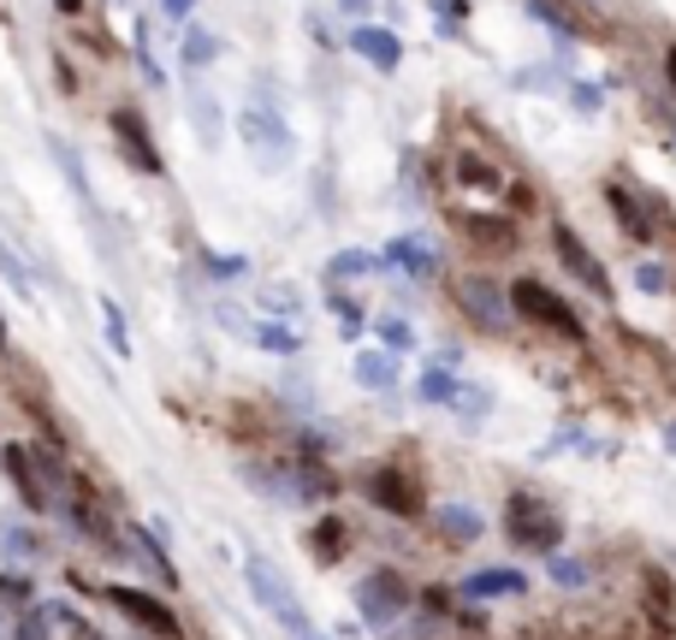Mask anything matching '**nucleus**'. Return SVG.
<instances>
[{
	"mask_svg": "<svg viewBox=\"0 0 676 640\" xmlns=\"http://www.w3.org/2000/svg\"><path fill=\"white\" fill-rule=\"evenodd\" d=\"M380 338H386V351H415V326L404 315H386L380 321Z\"/></svg>",
	"mask_w": 676,
	"mask_h": 640,
	"instance_id": "obj_34",
	"label": "nucleus"
},
{
	"mask_svg": "<svg viewBox=\"0 0 676 640\" xmlns=\"http://www.w3.org/2000/svg\"><path fill=\"white\" fill-rule=\"evenodd\" d=\"M344 12H369V0H344Z\"/></svg>",
	"mask_w": 676,
	"mask_h": 640,
	"instance_id": "obj_41",
	"label": "nucleus"
},
{
	"mask_svg": "<svg viewBox=\"0 0 676 640\" xmlns=\"http://www.w3.org/2000/svg\"><path fill=\"white\" fill-rule=\"evenodd\" d=\"M498 593H528V581L516 569H481L463 581V599H498Z\"/></svg>",
	"mask_w": 676,
	"mask_h": 640,
	"instance_id": "obj_20",
	"label": "nucleus"
},
{
	"mask_svg": "<svg viewBox=\"0 0 676 640\" xmlns=\"http://www.w3.org/2000/svg\"><path fill=\"white\" fill-rule=\"evenodd\" d=\"M303 640H315V634H303Z\"/></svg>",
	"mask_w": 676,
	"mask_h": 640,
	"instance_id": "obj_43",
	"label": "nucleus"
},
{
	"mask_svg": "<svg viewBox=\"0 0 676 640\" xmlns=\"http://www.w3.org/2000/svg\"><path fill=\"white\" fill-rule=\"evenodd\" d=\"M0 351H7V321H0Z\"/></svg>",
	"mask_w": 676,
	"mask_h": 640,
	"instance_id": "obj_42",
	"label": "nucleus"
},
{
	"mask_svg": "<svg viewBox=\"0 0 676 640\" xmlns=\"http://www.w3.org/2000/svg\"><path fill=\"white\" fill-rule=\"evenodd\" d=\"M552 581H558V587H582V581H587V563H576V558H552Z\"/></svg>",
	"mask_w": 676,
	"mask_h": 640,
	"instance_id": "obj_36",
	"label": "nucleus"
},
{
	"mask_svg": "<svg viewBox=\"0 0 676 640\" xmlns=\"http://www.w3.org/2000/svg\"><path fill=\"white\" fill-rule=\"evenodd\" d=\"M635 285H640V291H665V267H653V262L635 267Z\"/></svg>",
	"mask_w": 676,
	"mask_h": 640,
	"instance_id": "obj_38",
	"label": "nucleus"
},
{
	"mask_svg": "<svg viewBox=\"0 0 676 640\" xmlns=\"http://www.w3.org/2000/svg\"><path fill=\"white\" fill-rule=\"evenodd\" d=\"M552 250H558V262L576 273V280L587 285V291H599V297H612V280H605V267H599V255L582 244L569 226H552Z\"/></svg>",
	"mask_w": 676,
	"mask_h": 640,
	"instance_id": "obj_9",
	"label": "nucleus"
},
{
	"mask_svg": "<svg viewBox=\"0 0 676 640\" xmlns=\"http://www.w3.org/2000/svg\"><path fill=\"white\" fill-rule=\"evenodd\" d=\"M351 374H356V386H369V392H392L397 386V351H362Z\"/></svg>",
	"mask_w": 676,
	"mask_h": 640,
	"instance_id": "obj_18",
	"label": "nucleus"
},
{
	"mask_svg": "<svg viewBox=\"0 0 676 640\" xmlns=\"http://www.w3.org/2000/svg\"><path fill=\"white\" fill-rule=\"evenodd\" d=\"M528 7H534V19H546L552 30H558V37H576V24H569V19H564V12H558V7H552V0H528Z\"/></svg>",
	"mask_w": 676,
	"mask_h": 640,
	"instance_id": "obj_37",
	"label": "nucleus"
},
{
	"mask_svg": "<svg viewBox=\"0 0 676 640\" xmlns=\"http://www.w3.org/2000/svg\"><path fill=\"white\" fill-rule=\"evenodd\" d=\"M0 463H7V480L19 487L24 510H48V487L30 475V451H24V445H0Z\"/></svg>",
	"mask_w": 676,
	"mask_h": 640,
	"instance_id": "obj_13",
	"label": "nucleus"
},
{
	"mask_svg": "<svg viewBox=\"0 0 676 640\" xmlns=\"http://www.w3.org/2000/svg\"><path fill=\"white\" fill-rule=\"evenodd\" d=\"M184 108H190V125H196L202 149H220V108H214V90L208 83H184Z\"/></svg>",
	"mask_w": 676,
	"mask_h": 640,
	"instance_id": "obj_15",
	"label": "nucleus"
},
{
	"mask_svg": "<svg viewBox=\"0 0 676 640\" xmlns=\"http://www.w3.org/2000/svg\"><path fill=\"white\" fill-rule=\"evenodd\" d=\"M457 303H463V315H470L475 326H487V333H498V326L511 321V297L493 280H481V273L457 280Z\"/></svg>",
	"mask_w": 676,
	"mask_h": 640,
	"instance_id": "obj_7",
	"label": "nucleus"
},
{
	"mask_svg": "<svg viewBox=\"0 0 676 640\" xmlns=\"http://www.w3.org/2000/svg\"><path fill=\"white\" fill-rule=\"evenodd\" d=\"M369 498H374L386 516H415V510H422V492H415V480H410L404 469H392V463L369 475Z\"/></svg>",
	"mask_w": 676,
	"mask_h": 640,
	"instance_id": "obj_10",
	"label": "nucleus"
},
{
	"mask_svg": "<svg viewBox=\"0 0 676 640\" xmlns=\"http://www.w3.org/2000/svg\"><path fill=\"white\" fill-rule=\"evenodd\" d=\"M101 333H108L113 356H131V333H125V308H119L113 297H101Z\"/></svg>",
	"mask_w": 676,
	"mask_h": 640,
	"instance_id": "obj_30",
	"label": "nucleus"
},
{
	"mask_svg": "<svg viewBox=\"0 0 676 640\" xmlns=\"http://www.w3.org/2000/svg\"><path fill=\"white\" fill-rule=\"evenodd\" d=\"M505 534L523 551H558V540H564V516L552 510V505H541L534 492H516L511 505H505Z\"/></svg>",
	"mask_w": 676,
	"mask_h": 640,
	"instance_id": "obj_1",
	"label": "nucleus"
},
{
	"mask_svg": "<svg viewBox=\"0 0 676 640\" xmlns=\"http://www.w3.org/2000/svg\"><path fill=\"white\" fill-rule=\"evenodd\" d=\"M386 267V255H374V250H339L333 262H326V280L333 285H351V280H369V273Z\"/></svg>",
	"mask_w": 676,
	"mask_h": 640,
	"instance_id": "obj_19",
	"label": "nucleus"
},
{
	"mask_svg": "<svg viewBox=\"0 0 676 640\" xmlns=\"http://www.w3.org/2000/svg\"><path fill=\"white\" fill-rule=\"evenodd\" d=\"M0 280H7L12 291H19V297H30L37 303V285H30V267H24V255L7 244V237H0Z\"/></svg>",
	"mask_w": 676,
	"mask_h": 640,
	"instance_id": "obj_28",
	"label": "nucleus"
},
{
	"mask_svg": "<svg viewBox=\"0 0 676 640\" xmlns=\"http://www.w3.org/2000/svg\"><path fill=\"white\" fill-rule=\"evenodd\" d=\"M451 409H457V421L481 427V421L493 415V392H487V386H475V379H463V386H457V397H451Z\"/></svg>",
	"mask_w": 676,
	"mask_h": 640,
	"instance_id": "obj_21",
	"label": "nucleus"
},
{
	"mask_svg": "<svg viewBox=\"0 0 676 640\" xmlns=\"http://www.w3.org/2000/svg\"><path fill=\"white\" fill-rule=\"evenodd\" d=\"M255 303H262L268 315H285V321H297V315H303V291H297V285H285V280L262 285V291H255Z\"/></svg>",
	"mask_w": 676,
	"mask_h": 640,
	"instance_id": "obj_23",
	"label": "nucleus"
},
{
	"mask_svg": "<svg viewBox=\"0 0 676 640\" xmlns=\"http://www.w3.org/2000/svg\"><path fill=\"white\" fill-rule=\"evenodd\" d=\"M665 78H670V90H676V48L665 54Z\"/></svg>",
	"mask_w": 676,
	"mask_h": 640,
	"instance_id": "obj_40",
	"label": "nucleus"
},
{
	"mask_svg": "<svg viewBox=\"0 0 676 640\" xmlns=\"http://www.w3.org/2000/svg\"><path fill=\"white\" fill-rule=\"evenodd\" d=\"M339 551H344V522L326 516V522L315 528V563H339Z\"/></svg>",
	"mask_w": 676,
	"mask_h": 640,
	"instance_id": "obj_32",
	"label": "nucleus"
},
{
	"mask_svg": "<svg viewBox=\"0 0 676 640\" xmlns=\"http://www.w3.org/2000/svg\"><path fill=\"white\" fill-rule=\"evenodd\" d=\"M351 48L374 65V72H397V60H404V42H397L392 30H380V24H356L351 30Z\"/></svg>",
	"mask_w": 676,
	"mask_h": 640,
	"instance_id": "obj_12",
	"label": "nucleus"
},
{
	"mask_svg": "<svg viewBox=\"0 0 676 640\" xmlns=\"http://www.w3.org/2000/svg\"><path fill=\"white\" fill-rule=\"evenodd\" d=\"M167 7V19H190V7H196V0H161Z\"/></svg>",
	"mask_w": 676,
	"mask_h": 640,
	"instance_id": "obj_39",
	"label": "nucleus"
},
{
	"mask_svg": "<svg viewBox=\"0 0 676 640\" xmlns=\"http://www.w3.org/2000/svg\"><path fill=\"white\" fill-rule=\"evenodd\" d=\"M19 640H95V629L72 611V605L37 599V605H24V617H19Z\"/></svg>",
	"mask_w": 676,
	"mask_h": 640,
	"instance_id": "obj_6",
	"label": "nucleus"
},
{
	"mask_svg": "<svg viewBox=\"0 0 676 640\" xmlns=\"http://www.w3.org/2000/svg\"><path fill=\"white\" fill-rule=\"evenodd\" d=\"M511 308H516L523 321H534V326H552V333H564V338H582L576 308H569L558 291H546L541 280H516V285H511Z\"/></svg>",
	"mask_w": 676,
	"mask_h": 640,
	"instance_id": "obj_4",
	"label": "nucleus"
},
{
	"mask_svg": "<svg viewBox=\"0 0 676 640\" xmlns=\"http://www.w3.org/2000/svg\"><path fill=\"white\" fill-rule=\"evenodd\" d=\"M113 136H119V154L137 166V172H149V179H161V154H154V143H149V125L137 119L131 108H119L113 113Z\"/></svg>",
	"mask_w": 676,
	"mask_h": 640,
	"instance_id": "obj_11",
	"label": "nucleus"
},
{
	"mask_svg": "<svg viewBox=\"0 0 676 640\" xmlns=\"http://www.w3.org/2000/svg\"><path fill=\"white\" fill-rule=\"evenodd\" d=\"M457 386H463V379L451 374V368H427L422 379H415V397H422V404H451Z\"/></svg>",
	"mask_w": 676,
	"mask_h": 640,
	"instance_id": "obj_27",
	"label": "nucleus"
},
{
	"mask_svg": "<svg viewBox=\"0 0 676 640\" xmlns=\"http://www.w3.org/2000/svg\"><path fill=\"white\" fill-rule=\"evenodd\" d=\"M481 528H487V522H481L470 505H440V534H445V540L470 546V540H481Z\"/></svg>",
	"mask_w": 676,
	"mask_h": 640,
	"instance_id": "obj_22",
	"label": "nucleus"
},
{
	"mask_svg": "<svg viewBox=\"0 0 676 640\" xmlns=\"http://www.w3.org/2000/svg\"><path fill=\"white\" fill-rule=\"evenodd\" d=\"M108 599L137 622V629H149L154 640H179V617H172L154 593H137V587H108Z\"/></svg>",
	"mask_w": 676,
	"mask_h": 640,
	"instance_id": "obj_8",
	"label": "nucleus"
},
{
	"mask_svg": "<svg viewBox=\"0 0 676 640\" xmlns=\"http://www.w3.org/2000/svg\"><path fill=\"white\" fill-rule=\"evenodd\" d=\"M244 576H250V593L262 599V611H273L291 634H309L303 605H297V593H291V581L280 576V569H273L268 558H250V563H244Z\"/></svg>",
	"mask_w": 676,
	"mask_h": 640,
	"instance_id": "obj_5",
	"label": "nucleus"
},
{
	"mask_svg": "<svg viewBox=\"0 0 676 640\" xmlns=\"http://www.w3.org/2000/svg\"><path fill=\"white\" fill-rule=\"evenodd\" d=\"M250 344H262V351H273V356H297L303 351V333H297V326H255Z\"/></svg>",
	"mask_w": 676,
	"mask_h": 640,
	"instance_id": "obj_29",
	"label": "nucleus"
},
{
	"mask_svg": "<svg viewBox=\"0 0 676 640\" xmlns=\"http://www.w3.org/2000/svg\"><path fill=\"white\" fill-rule=\"evenodd\" d=\"M386 262H397L410 280H433V273H440V250H433L427 237H392Z\"/></svg>",
	"mask_w": 676,
	"mask_h": 640,
	"instance_id": "obj_16",
	"label": "nucleus"
},
{
	"mask_svg": "<svg viewBox=\"0 0 676 640\" xmlns=\"http://www.w3.org/2000/svg\"><path fill=\"white\" fill-rule=\"evenodd\" d=\"M244 143H250V154L262 166H291V154H297V136H291V125H285V113L280 108H268L262 95H255V108H244Z\"/></svg>",
	"mask_w": 676,
	"mask_h": 640,
	"instance_id": "obj_2",
	"label": "nucleus"
},
{
	"mask_svg": "<svg viewBox=\"0 0 676 640\" xmlns=\"http://www.w3.org/2000/svg\"><path fill=\"white\" fill-rule=\"evenodd\" d=\"M415 593H410V581L397 576V569H369V576H362V587H356V611H362V622H369V629H392L397 617H404V605H410Z\"/></svg>",
	"mask_w": 676,
	"mask_h": 640,
	"instance_id": "obj_3",
	"label": "nucleus"
},
{
	"mask_svg": "<svg viewBox=\"0 0 676 640\" xmlns=\"http://www.w3.org/2000/svg\"><path fill=\"white\" fill-rule=\"evenodd\" d=\"M125 546H131V558L143 563L149 576L161 581V587H179V569L167 563V551H161V540H154V534H149L143 522H131V528H125Z\"/></svg>",
	"mask_w": 676,
	"mask_h": 640,
	"instance_id": "obj_14",
	"label": "nucleus"
},
{
	"mask_svg": "<svg viewBox=\"0 0 676 640\" xmlns=\"http://www.w3.org/2000/svg\"><path fill=\"white\" fill-rule=\"evenodd\" d=\"M48 154H54V166L65 172V184H72V196L95 214V184H90V172H83V161H78V149L65 143V136H48Z\"/></svg>",
	"mask_w": 676,
	"mask_h": 640,
	"instance_id": "obj_17",
	"label": "nucleus"
},
{
	"mask_svg": "<svg viewBox=\"0 0 676 640\" xmlns=\"http://www.w3.org/2000/svg\"><path fill=\"white\" fill-rule=\"evenodd\" d=\"M0 551L12 563H42V534L37 528H0Z\"/></svg>",
	"mask_w": 676,
	"mask_h": 640,
	"instance_id": "obj_25",
	"label": "nucleus"
},
{
	"mask_svg": "<svg viewBox=\"0 0 676 640\" xmlns=\"http://www.w3.org/2000/svg\"><path fill=\"white\" fill-rule=\"evenodd\" d=\"M605 202L617 207V220H623V232L629 237H653V226H647V214H640V202L629 196L623 184H605Z\"/></svg>",
	"mask_w": 676,
	"mask_h": 640,
	"instance_id": "obj_24",
	"label": "nucleus"
},
{
	"mask_svg": "<svg viewBox=\"0 0 676 640\" xmlns=\"http://www.w3.org/2000/svg\"><path fill=\"white\" fill-rule=\"evenodd\" d=\"M463 226H470L481 244H516V232L505 226V220H463Z\"/></svg>",
	"mask_w": 676,
	"mask_h": 640,
	"instance_id": "obj_35",
	"label": "nucleus"
},
{
	"mask_svg": "<svg viewBox=\"0 0 676 640\" xmlns=\"http://www.w3.org/2000/svg\"><path fill=\"white\" fill-rule=\"evenodd\" d=\"M202 267H208V280H244V273H250V262H244V255H202Z\"/></svg>",
	"mask_w": 676,
	"mask_h": 640,
	"instance_id": "obj_33",
	"label": "nucleus"
},
{
	"mask_svg": "<svg viewBox=\"0 0 676 640\" xmlns=\"http://www.w3.org/2000/svg\"><path fill=\"white\" fill-rule=\"evenodd\" d=\"M220 54V42H214V30H202V24H190L184 30V48H179V60L190 65V72H202V65L208 60H214Z\"/></svg>",
	"mask_w": 676,
	"mask_h": 640,
	"instance_id": "obj_26",
	"label": "nucleus"
},
{
	"mask_svg": "<svg viewBox=\"0 0 676 640\" xmlns=\"http://www.w3.org/2000/svg\"><path fill=\"white\" fill-rule=\"evenodd\" d=\"M457 184H470V190H498L505 179H498L487 161H475V154H457Z\"/></svg>",
	"mask_w": 676,
	"mask_h": 640,
	"instance_id": "obj_31",
	"label": "nucleus"
}]
</instances>
